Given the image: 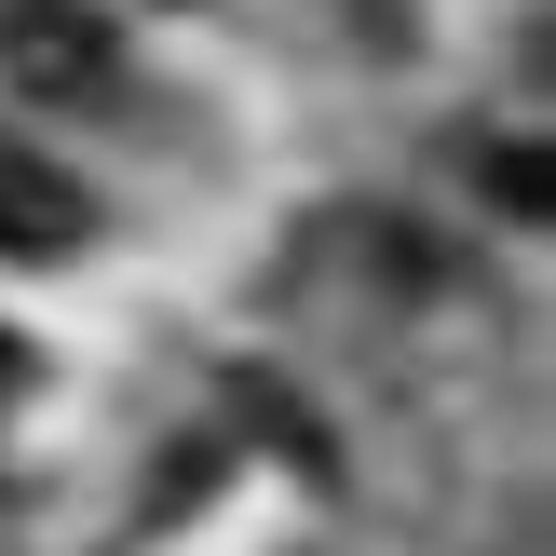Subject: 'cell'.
<instances>
[{"mask_svg":"<svg viewBox=\"0 0 556 556\" xmlns=\"http://www.w3.org/2000/svg\"><path fill=\"white\" fill-rule=\"evenodd\" d=\"M0 68H14L27 96H96L109 81V27L81 14V0H14V14H0Z\"/></svg>","mask_w":556,"mask_h":556,"instance_id":"1","label":"cell"},{"mask_svg":"<svg viewBox=\"0 0 556 556\" xmlns=\"http://www.w3.org/2000/svg\"><path fill=\"white\" fill-rule=\"evenodd\" d=\"M81 231H96V204L54 177V150H27V136L0 123V258H68Z\"/></svg>","mask_w":556,"mask_h":556,"instance_id":"2","label":"cell"},{"mask_svg":"<svg viewBox=\"0 0 556 556\" xmlns=\"http://www.w3.org/2000/svg\"><path fill=\"white\" fill-rule=\"evenodd\" d=\"M0 380H14V340H0Z\"/></svg>","mask_w":556,"mask_h":556,"instance_id":"3","label":"cell"}]
</instances>
